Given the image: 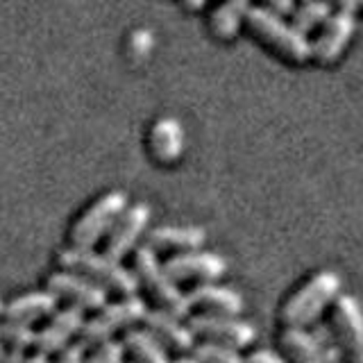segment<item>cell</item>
Instances as JSON below:
<instances>
[{
	"label": "cell",
	"mask_w": 363,
	"mask_h": 363,
	"mask_svg": "<svg viewBox=\"0 0 363 363\" xmlns=\"http://www.w3.org/2000/svg\"><path fill=\"white\" fill-rule=\"evenodd\" d=\"M340 286H343V279H340L338 272L334 270L315 272L284 304L281 320L289 327H306L315 323L327 306L336 302V298L340 295Z\"/></svg>",
	"instance_id": "obj_3"
},
{
	"label": "cell",
	"mask_w": 363,
	"mask_h": 363,
	"mask_svg": "<svg viewBox=\"0 0 363 363\" xmlns=\"http://www.w3.org/2000/svg\"><path fill=\"white\" fill-rule=\"evenodd\" d=\"M48 291H52L57 298H64L79 309H102L107 304L109 293L105 286L91 281L89 277L79 275L73 270H60L48 277Z\"/></svg>",
	"instance_id": "obj_11"
},
{
	"label": "cell",
	"mask_w": 363,
	"mask_h": 363,
	"mask_svg": "<svg viewBox=\"0 0 363 363\" xmlns=\"http://www.w3.org/2000/svg\"><path fill=\"white\" fill-rule=\"evenodd\" d=\"M281 345L295 363H327L320 345L304 327H286L281 332Z\"/></svg>",
	"instance_id": "obj_21"
},
{
	"label": "cell",
	"mask_w": 363,
	"mask_h": 363,
	"mask_svg": "<svg viewBox=\"0 0 363 363\" xmlns=\"http://www.w3.org/2000/svg\"><path fill=\"white\" fill-rule=\"evenodd\" d=\"M5 363H26V357H23V350H9Z\"/></svg>",
	"instance_id": "obj_31"
},
{
	"label": "cell",
	"mask_w": 363,
	"mask_h": 363,
	"mask_svg": "<svg viewBox=\"0 0 363 363\" xmlns=\"http://www.w3.org/2000/svg\"><path fill=\"white\" fill-rule=\"evenodd\" d=\"M34 338H37V332H34L32 323L9 320V318H5V323H0V343L9 345L11 350L26 352L34 345Z\"/></svg>",
	"instance_id": "obj_25"
},
{
	"label": "cell",
	"mask_w": 363,
	"mask_h": 363,
	"mask_svg": "<svg viewBox=\"0 0 363 363\" xmlns=\"http://www.w3.org/2000/svg\"><path fill=\"white\" fill-rule=\"evenodd\" d=\"M245 363H289V361L272 350H255L252 354L245 359Z\"/></svg>",
	"instance_id": "obj_28"
},
{
	"label": "cell",
	"mask_w": 363,
	"mask_h": 363,
	"mask_svg": "<svg viewBox=\"0 0 363 363\" xmlns=\"http://www.w3.org/2000/svg\"><path fill=\"white\" fill-rule=\"evenodd\" d=\"M252 0H220L209 16V30L216 39L232 41L241 32Z\"/></svg>",
	"instance_id": "obj_18"
},
{
	"label": "cell",
	"mask_w": 363,
	"mask_h": 363,
	"mask_svg": "<svg viewBox=\"0 0 363 363\" xmlns=\"http://www.w3.org/2000/svg\"><path fill=\"white\" fill-rule=\"evenodd\" d=\"M57 261H60V266L64 270L79 272V275L89 277L91 281H96L100 286H105L107 291H113V293L134 295L141 286L136 272L128 270L118 259L109 257L107 252L98 255L91 247L73 245L68 250H62Z\"/></svg>",
	"instance_id": "obj_2"
},
{
	"label": "cell",
	"mask_w": 363,
	"mask_h": 363,
	"mask_svg": "<svg viewBox=\"0 0 363 363\" xmlns=\"http://www.w3.org/2000/svg\"><path fill=\"white\" fill-rule=\"evenodd\" d=\"M123 343L136 363H173L164 343L147 329H128Z\"/></svg>",
	"instance_id": "obj_20"
},
{
	"label": "cell",
	"mask_w": 363,
	"mask_h": 363,
	"mask_svg": "<svg viewBox=\"0 0 363 363\" xmlns=\"http://www.w3.org/2000/svg\"><path fill=\"white\" fill-rule=\"evenodd\" d=\"M145 329L152 332L164 345H168L175 352H191L196 347V334L189 325H182V318L173 315L166 309H147L145 318Z\"/></svg>",
	"instance_id": "obj_15"
},
{
	"label": "cell",
	"mask_w": 363,
	"mask_h": 363,
	"mask_svg": "<svg viewBox=\"0 0 363 363\" xmlns=\"http://www.w3.org/2000/svg\"><path fill=\"white\" fill-rule=\"evenodd\" d=\"M26 363H50V361H48V354H43V352H37L34 357L26 359Z\"/></svg>",
	"instance_id": "obj_33"
},
{
	"label": "cell",
	"mask_w": 363,
	"mask_h": 363,
	"mask_svg": "<svg viewBox=\"0 0 363 363\" xmlns=\"http://www.w3.org/2000/svg\"><path fill=\"white\" fill-rule=\"evenodd\" d=\"M84 350H86L84 340H79V343H68L60 352V357H57L55 363H84Z\"/></svg>",
	"instance_id": "obj_27"
},
{
	"label": "cell",
	"mask_w": 363,
	"mask_h": 363,
	"mask_svg": "<svg viewBox=\"0 0 363 363\" xmlns=\"http://www.w3.org/2000/svg\"><path fill=\"white\" fill-rule=\"evenodd\" d=\"M82 327H84V309L71 304V306H66V309H62L60 313H55L48 327H43L41 332H37L34 347L43 352V354L62 352L71 343L75 334L82 332Z\"/></svg>",
	"instance_id": "obj_13"
},
{
	"label": "cell",
	"mask_w": 363,
	"mask_h": 363,
	"mask_svg": "<svg viewBox=\"0 0 363 363\" xmlns=\"http://www.w3.org/2000/svg\"><path fill=\"white\" fill-rule=\"evenodd\" d=\"M57 311V295L52 291H37L21 295L5 306V318L21 323H34Z\"/></svg>",
	"instance_id": "obj_19"
},
{
	"label": "cell",
	"mask_w": 363,
	"mask_h": 363,
	"mask_svg": "<svg viewBox=\"0 0 363 363\" xmlns=\"http://www.w3.org/2000/svg\"><path fill=\"white\" fill-rule=\"evenodd\" d=\"M332 0H302L300 5H295L291 11V23L298 28L302 34H309L318 30L323 23L332 16Z\"/></svg>",
	"instance_id": "obj_22"
},
{
	"label": "cell",
	"mask_w": 363,
	"mask_h": 363,
	"mask_svg": "<svg viewBox=\"0 0 363 363\" xmlns=\"http://www.w3.org/2000/svg\"><path fill=\"white\" fill-rule=\"evenodd\" d=\"M147 313V304L139 295H123V300L105 304L102 309L96 313V318L84 320L82 327V340L86 345H98L102 340L111 338L121 329H128L136 323H141Z\"/></svg>",
	"instance_id": "obj_5"
},
{
	"label": "cell",
	"mask_w": 363,
	"mask_h": 363,
	"mask_svg": "<svg viewBox=\"0 0 363 363\" xmlns=\"http://www.w3.org/2000/svg\"><path fill=\"white\" fill-rule=\"evenodd\" d=\"M189 327L193 334L202 336L207 340H216V343L234 345V347H245L252 345L257 338V329L252 323L238 320L236 315H225V313H198L189 318Z\"/></svg>",
	"instance_id": "obj_7"
},
{
	"label": "cell",
	"mask_w": 363,
	"mask_h": 363,
	"mask_svg": "<svg viewBox=\"0 0 363 363\" xmlns=\"http://www.w3.org/2000/svg\"><path fill=\"white\" fill-rule=\"evenodd\" d=\"M332 5H336L338 9H352V11H354L359 7V0H332Z\"/></svg>",
	"instance_id": "obj_32"
},
{
	"label": "cell",
	"mask_w": 363,
	"mask_h": 363,
	"mask_svg": "<svg viewBox=\"0 0 363 363\" xmlns=\"http://www.w3.org/2000/svg\"><path fill=\"white\" fill-rule=\"evenodd\" d=\"M184 128L173 116L157 118L147 132V150H150L155 162L164 166L179 162L182 152H184Z\"/></svg>",
	"instance_id": "obj_14"
},
{
	"label": "cell",
	"mask_w": 363,
	"mask_h": 363,
	"mask_svg": "<svg viewBox=\"0 0 363 363\" xmlns=\"http://www.w3.org/2000/svg\"><path fill=\"white\" fill-rule=\"evenodd\" d=\"M164 266L175 281H216L227 272L225 257L200 247L170 257Z\"/></svg>",
	"instance_id": "obj_9"
},
{
	"label": "cell",
	"mask_w": 363,
	"mask_h": 363,
	"mask_svg": "<svg viewBox=\"0 0 363 363\" xmlns=\"http://www.w3.org/2000/svg\"><path fill=\"white\" fill-rule=\"evenodd\" d=\"M173 363H198V361H196V357H179V359L173 361Z\"/></svg>",
	"instance_id": "obj_34"
},
{
	"label": "cell",
	"mask_w": 363,
	"mask_h": 363,
	"mask_svg": "<svg viewBox=\"0 0 363 363\" xmlns=\"http://www.w3.org/2000/svg\"><path fill=\"white\" fill-rule=\"evenodd\" d=\"M134 272H136V277H139V284H143L145 291L152 295V300L162 306V309L170 311L177 318H186L191 313L189 295L182 293L177 281L168 275L166 266L157 259V250H152L150 245L136 247Z\"/></svg>",
	"instance_id": "obj_4"
},
{
	"label": "cell",
	"mask_w": 363,
	"mask_h": 363,
	"mask_svg": "<svg viewBox=\"0 0 363 363\" xmlns=\"http://www.w3.org/2000/svg\"><path fill=\"white\" fill-rule=\"evenodd\" d=\"M359 7H363V0H359Z\"/></svg>",
	"instance_id": "obj_37"
},
{
	"label": "cell",
	"mask_w": 363,
	"mask_h": 363,
	"mask_svg": "<svg viewBox=\"0 0 363 363\" xmlns=\"http://www.w3.org/2000/svg\"><path fill=\"white\" fill-rule=\"evenodd\" d=\"M150 216H152V209H150V204H145V202H136L132 207L125 209L109 230L105 252L118 261L123 257H128L136 247V243H139L143 232L147 230Z\"/></svg>",
	"instance_id": "obj_10"
},
{
	"label": "cell",
	"mask_w": 363,
	"mask_h": 363,
	"mask_svg": "<svg viewBox=\"0 0 363 363\" xmlns=\"http://www.w3.org/2000/svg\"><path fill=\"white\" fill-rule=\"evenodd\" d=\"M334 327L343 340L350 363H363V309L354 295H338L336 298Z\"/></svg>",
	"instance_id": "obj_12"
},
{
	"label": "cell",
	"mask_w": 363,
	"mask_h": 363,
	"mask_svg": "<svg viewBox=\"0 0 363 363\" xmlns=\"http://www.w3.org/2000/svg\"><path fill=\"white\" fill-rule=\"evenodd\" d=\"M5 357H7V352H5V345L0 343V363H5Z\"/></svg>",
	"instance_id": "obj_35"
},
{
	"label": "cell",
	"mask_w": 363,
	"mask_h": 363,
	"mask_svg": "<svg viewBox=\"0 0 363 363\" xmlns=\"http://www.w3.org/2000/svg\"><path fill=\"white\" fill-rule=\"evenodd\" d=\"M264 3L270 7V9H275V11H279V14H291L293 11V7H295V0H264Z\"/></svg>",
	"instance_id": "obj_29"
},
{
	"label": "cell",
	"mask_w": 363,
	"mask_h": 363,
	"mask_svg": "<svg viewBox=\"0 0 363 363\" xmlns=\"http://www.w3.org/2000/svg\"><path fill=\"white\" fill-rule=\"evenodd\" d=\"M145 245L152 250H177V252H186V250H198L207 241V232L198 225H162L147 232Z\"/></svg>",
	"instance_id": "obj_17"
},
{
	"label": "cell",
	"mask_w": 363,
	"mask_h": 363,
	"mask_svg": "<svg viewBox=\"0 0 363 363\" xmlns=\"http://www.w3.org/2000/svg\"><path fill=\"white\" fill-rule=\"evenodd\" d=\"M189 302L191 306H200V309H207L209 313H225V315H238L245 309L241 293L230 286H220L216 281H200L189 293Z\"/></svg>",
	"instance_id": "obj_16"
},
{
	"label": "cell",
	"mask_w": 363,
	"mask_h": 363,
	"mask_svg": "<svg viewBox=\"0 0 363 363\" xmlns=\"http://www.w3.org/2000/svg\"><path fill=\"white\" fill-rule=\"evenodd\" d=\"M123 359H125V343L107 338L98 343V350L89 359H84V363H123Z\"/></svg>",
	"instance_id": "obj_26"
},
{
	"label": "cell",
	"mask_w": 363,
	"mask_h": 363,
	"mask_svg": "<svg viewBox=\"0 0 363 363\" xmlns=\"http://www.w3.org/2000/svg\"><path fill=\"white\" fill-rule=\"evenodd\" d=\"M0 315H5V304H3V300H0Z\"/></svg>",
	"instance_id": "obj_36"
},
{
	"label": "cell",
	"mask_w": 363,
	"mask_h": 363,
	"mask_svg": "<svg viewBox=\"0 0 363 363\" xmlns=\"http://www.w3.org/2000/svg\"><path fill=\"white\" fill-rule=\"evenodd\" d=\"M182 7L189 9V11H200L204 5H207V0H179Z\"/></svg>",
	"instance_id": "obj_30"
},
{
	"label": "cell",
	"mask_w": 363,
	"mask_h": 363,
	"mask_svg": "<svg viewBox=\"0 0 363 363\" xmlns=\"http://www.w3.org/2000/svg\"><path fill=\"white\" fill-rule=\"evenodd\" d=\"M128 209V196L123 191H109L100 200L79 216V220L73 225L71 241L77 247H94L102 236L109 234L118 216Z\"/></svg>",
	"instance_id": "obj_6"
},
{
	"label": "cell",
	"mask_w": 363,
	"mask_h": 363,
	"mask_svg": "<svg viewBox=\"0 0 363 363\" xmlns=\"http://www.w3.org/2000/svg\"><path fill=\"white\" fill-rule=\"evenodd\" d=\"M311 334L315 338V343L320 345L327 363H350L347 352L343 347V340H340L334 323H315Z\"/></svg>",
	"instance_id": "obj_23"
},
{
	"label": "cell",
	"mask_w": 363,
	"mask_h": 363,
	"mask_svg": "<svg viewBox=\"0 0 363 363\" xmlns=\"http://www.w3.org/2000/svg\"><path fill=\"white\" fill-rule=\"evenodd\" d=\"M245 23L261 43L284 60L293 64H304L311 60V39L268 5L250 7Z\"/></svg>",
	"instance_id": "obj_1"
},
{
	"label": "cell",
	"mask_w": 363,
	"mask_h": 363,
	"mask_svg": "<svg viewBox=\"0 0 363 363\" xmlns=\"http://www.w3.org/2000/svg\"><path fill=\"white\" fill-rule=\"evenodd\" d=\"M357 18L352 9H338L332 11L323 26L320 32L311 41V60H318L320 64H334L340 55L345 52L347 43L354 37Z\"/></svg>",
	"instance_id": "obj_8"
},
{
	"label": "cell",
	"mask_w": 363,
	"mask_h": 363,
	"mask_svg": "<svg viewBox=\"0 0 363 363\" xmlns=\"http://www.w3.org/2000/svg\"><path fill=\"white\" fill-rule=\"evenodd\" d=\"M193 357L198 363H245V357L234 345L216 343V340H204V343L193 347Z\"/></svg>",
	"instance_id": "obj_24"
}]
</instances>
